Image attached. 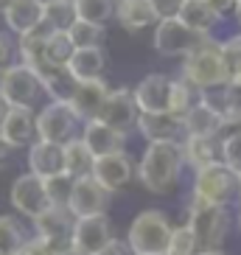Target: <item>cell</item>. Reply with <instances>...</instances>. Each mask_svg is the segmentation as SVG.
<instances>
[{"mask_svg": "<svg viewBox=\"0 0 241 255\" xmlns=\"http://www.w3.org/2000/svg\"><path fill=\"white\" fill-rule=\"evenodd\" d=\"M182 171H185V157H182V143L171 140H154L146 143L140 151V160L135 163V177L149 194L168 196L180 185Z\"/></svg>", "mask_w": 241, "mask_h": 255, "instance_id": "cell-1", "label": "cell"}, {"mask_svg": "<svg viewBox=\"0 0 241 255\" xmlns=\"http://www.w3.org/2000/svg\"><path fill=\"white\" fill-rule=\"evenodd\" d=\"M171 227L174 225L166 210L157 208L140 210L126 230V244L132 250V255H166Z\"/></svg>", "mask_w": 241, "mask_h": 255, "instance_id": "cell-2", "label": "cell"}, {"mask_svg": "<svg viewBox=\"0 0 241 255\" xmlns=\"http://www.w3.org/2000/svg\"><path fill=\"white\" fill-rule=\"evenodd\" d=\"M230 208L227 205H213L202 202V199H188V219L185 225L194 230L199 250H222L227 233H230Z\"/></svg>", "mask_w": 241, "mask_h": 255, "instance_id": "cell-3", "label": "cell"}, {"mask_svg": "<svg viewBox=\"0 0 241 255\" xmlns=\"http://www.w3.org/2000/svg\"><path fill=\"white\" fill-rule=\"evenodd\" d=\"M180 76L196 93H205V90H211V87H219V84L230 82L225 59H222V53L216 48V39H208L205 45L191 51L188 56H182Z\"/></svg>", "mask_w": 241, "mask_h": 255, "instance_id": "cell-4", "label": "cell"}, {"mask_svg": "<svg viewBox=\"0 0 241 255\" xmlns=\"http://www.w3.org/2000/svg\"><path fill=\"white\" fill-rule=\"evenodd\" d=\"M236 191H239V171L230 168L225 160H216V163L194 171V182H191L194 199L230 208V202H236Z\"/></svg>", "mask_w": 241, "mask_h": 255, "instance_id": "cell-5", "label": "cell"}, {"mask_svg": "<svg viewBox=\"0 0 241 255\" xmlns=\"http://www.w3.org/2000/svg\"><path fill=\"white\" fill-rule=\"evenodd\" d=\"M151 31H154V34H151V48H154L160 56H166V59H182V56H188L191 51H196L199 45H205L208 39H213V37H205L199 31L188 28L180 17L157 20V25Z\"/></svg>", "mask_w": 241, "mask_h": 255, "instance_id": "cell-6", "label": "cell"}, {"mask_svg": "<svg viewBox=\"0 0 241 255\" xmlns=\"http://www.w3.org/2000/svg\"><path fill=\"white\" fill-rule=\"evenodd\" d=\"M0 96L6 98L8 107L37 110L45 90H42V82H39L37 70H31L28 65L17 62V65H8L6 70H0Z\"/></svg>", "mask_w": 241, "mask_h": 255, "instance_id": "cell-7", "label": "cell"}, {"mask_svg": "<svg viewBox=\"0 0 241 255\" xmlns=\"http://www.w3.org/2000/svg\"><path fill=\"white\" fill-rule=\"evenodd\" d=\"M82 118L76 115L70 101H48L37 113V137L51 143H68L70 137H79Z\"/></svg>", "mask_w": 241, "mask_h": 255, "instance_id": "cell-8", "label": "cell"}, {"mask_svg": "<svg viewBox=\"0 0 241 255\" xmlns=\"http://www.w3.org/2000/svg\"><path fill=\"white\" fill-rule=\"evenodd\" d=\"M8 199H11V208L20 213V216L25 219H34L39 216V213H45L48 208H51V194H48V185L42 177H37V174H20L14 182H11V194H8Z\"/></svg>", "mask_w": 241, "mask_h": 255, "instance_id": "cell-9", "label": "cell"}, {"mask_svg": "<svg viewBox=\"0 0 241 255\" xmlns=\"http://www.w3.org/2000/svg\"><path fill=\"white\" fill-rule=\"evenodd\" d=\"M110 191L98 185L90 174L87 177H76L70 182V194H68V210L76 219L82 216H98V213H107L110 210Z\"/></svg>", "mask_w": 241, "mask_h": 255, "instance_id": "cell-10", "label": "cell"}, {"mask_svg": "<svg viewBox=\"0 0 241 255\" xmlns=\"http://www.w3.org/2000/svg\"><path fill=\"white\" fill-rule=\"evenodd\" d=\"M90 177L98 185L110 191V194H118L129 182L135 180V163L126 151H113V154H101V157L93 160V171Z\"/></svg>", "mask_w": 241, "mask_h": 255, "instance_id": "cell-11", "label": "cell"}, {"mask_svg": "<svg viewBox=\"0 0 241 255\" xmlns=\"http://www.w3.org/2000/svg\"><path fill=\"white\" fill-rule=\"evenodd\" d=\"M137 115H140V110H137V101L132 96V87H110V96H107L98 118L129 135L137 124Z\"/></svg>", "mask_w": 241, "mask_h": 255, "instance_id": "cell-12", "label": "cell"}, {"mask_svg": "<svg viewBox=\"0 0 241 255\" xmlns=\"http://www.w3.org/2000/svg\"><path fill=\"white\" fill-rule=\"evenodd\" d=\"M73 225L76 216L68 210V205H51L45 213H39L34 219V230H37L39 239H45L53 250H62L70 244V236H73Z\"/></svg>", "mask_w": 241, "mask_h": 255, "instance_id": "cell-13", "label": "cell"}, {"mask_svg": "<svg viewBox=\"0 0 241 255\" xmlns=\"http://www.w3.org/2000/svg\"><path fill=\"white\" fill-rule=\"evenodd\" d=\"M171 82L174 76L168 73H149L132 87V96L137 101L140 113H168L171 101Z\"/></svg>", "mask_w": 241, "mask_h": 255, "instance_id": "cell-14", "label": "cell"}, {"mask_svg": "<svg viewBox=\"0 0 241 255\" xmlns=\"http://www.w3.org/2000/svg\"><path fill=\"white\" fill-rule=\"evenodd\" d=\"M0 137L11 149H28L37 140V113L25 107H8L0 121Z\"/></svg>", "mask_w": 241, "mask_h": 255, "instance_id": "cell-15", "label": "cell"}, {"mask_svg": "<svg viewBox=\"0 0 241 255\" xmlns=\"http://www.w3.org/2000/svg\"><path fill=\"white\" fill-rule=\"evenodd\" d=\"M113 239V225H110V216L107 213H98V216H82L76 219L73 225V236H70V244L76 250H82L84 255H96L98 250L110 244Z\"/></svg>", "mask_w": 241, "mask_h": 255, "instance_id": "cell-16", "label": "cell"}, {"mask_svg": "<svg viewBox=\"0 0 241 255\" xmlns=\"http://www.w3.org/2000/svg\"><path fill=\"white\" fill-rule=\"evenodd\" d=\"M135 132L146 143H154V140L182 143L185 140L182 118L180 115H171V113H140L137 115V124H135Z\"/></svg>", "mask_w": 241, "mask_h": 255, "instance_id": "cell-17", "label": "cell"}, {"mask_svg": "<svg viewBox=\"0 0 241 255\" xmlns=\"http://www.w3.org/2000/svg\"><path fill=\"white\" fill-rule=\"evenodd\" d=\"M79 137H82L84 146L93 151V157H101V154H113V151L126 149V132H120V129L104 124L101 118L84 121Z\"/></svg>", "mask_w": 241, "mask_h": 255, "instance_id": "cell-18", "label": "cell"}, {"mask_svg": "<svg viewBox=\"0 0 241 255\" xmlns=\"http://www.w3.org/2000/svg\"><path fill=\"white\" fill-rule=\"evenodd\" d=\"M28 171L42 177V180L65 174V149H62V143L39 140L37 137L28 146Z\"/></svg>", "mask_w": 241, "mask_h": 255, "instance_id": "cell-19", "label": "cell"}, {"mask_svg": "<svg viewBox=\"0 0 241 255\" xmlns=\"http://www.w3.org/2000/svg\"><path fill=\"white\" fill-rule=\"evenodd\" d=\"M182 127H185V135H202V137H216L227 129L225 118H222L202 96H196V101L185 110Z\"/></svg>", "mask_w": 241, "mask_h": 255, "instance_id": "cell-20", "label": "cell"}, {"mask_svg": "<svg viewBox=\"0 0 241 255\" xmlns=\"http://www.w3.org/2000/svg\"><path fill=\"white\" fill-rule=\"evenodd\" d=\"M107 96H110V82H107L104 76L101 79H90V82H79L73 98H70V107L76 110V115L84 124V121H90V118H98Z\"/></svg>", "mask_w": 241, "mask_h": 255, "instance_id": "cell-21", "label": "cell"}, {"mask_svg": "<svg viewBox=\"0 0 241 255\" xmlns=\"http://www.w3.org/2000/svg\"><path fill=\"white\" fill-rule=\"evenodd\" d=\"M113 20L126 34H143V31L157 25V14H154L149 0H118Z\"/></svg>", "mask_w": 241, "mask_h": 255, "instance_id": "cell-22", "label": "cell"}, {"mask_svg": "<svg viewBox=\"0 0 241 255\" xmlns=\"http://www.w3.org/2000/svg\"><path fill=\"white\" fill-rule=\"evenodd\" d=\"M199 96H202L205 101H208V104L225 118L227 129L241 127V87L239 84L225 82V84H219V87H211V90L199 93Z\"/></svg>", "mask_w": 241, "mask_h": 255, "instance_id": "cell-23", "label": "cell"}, {"mask_svg": "<svg viewBox=\"0 0 241 255\" xmlns=\"http://www.w3.org/2000/svg\"><path fill=\"white\" fill-rule=\"evenodd\" d=\"M42 82V90L51 101H70L76 93V79L68 70V65H51V62H42L39 68H34Z\"/></svg>", "mask_w": 241, "mask_h": 255, "instance_id": "cell-24", "label": "cell"}, {"mask_svg": "<svg viewBox=\"0 0 241 255\" xmlns=\"http://www.w3.org/2000/svg\"><path fill=\"white\" fill-rule=\"evenodd\" d=\"M42 17H45V6L39 0H14L3 11V20H6L8 31L17 34V37H23L28 31H37L42 25Z\"/></svg>", "mask_w": 241, "mask_h": 255, "instance_id": "cell-25", "label": "cell"}, {"mask_svg": "<svg viewBox=\"0 0 241 255\" xmlns=\"http://www.w3.org/2000/svg\"><path fill=\"white\" fill-rule=\"evenodd\" d=\"M68 70L73 73L76 82H90V79H101L107 73V53L101 45L90 48H76L73 56L68 59Z\"/></svg>", "mask_w": 241, "mask_h": 255, "instance_id": "cell-26", "label": "cell"}, {"mask_svg": "<svg viewBox=\"0 0 241 255\" xmlns=\"http://www.w3.org/2000/svg\"><path fill=\"white\" fill-rule=\"evenodd\" d=\"M182 157L188 168H202L216 160H222V135L216 137H202V135H185L182 140Z\"/></svg>", "mask_w": 241, "mask_h": 255, "instance_id": "cell-27", "label": "cell"}, {"mask_svg": "<svg viewBox=\"0 0 241 255\" xmlns=\"http://www.w3.org/2000/svg\"><path fill=\"white\" fill-rule=\"evenodd\" d=\"M177 17H180L188 28L199 31V34H205V37H213V31L225 23V20H222V17H219L205 0H185Z\"/></svg>", "mask_w": 241, "mask_h": 255, "instance_id": "cell-28", "label": "cell"}, {"mask_svg": "<svg viewBox=\"0 0 241 255\" xmlns=\"http://www.w3.org/2000/svg\"><path fill=\"white\" fill-rule=\"evenodd\" d=\"M62 149H65V174H68L70 180L76 177H87L93 171V151L84 146L82 137H70L68 143H62Z\"/></svg>", "mask_w": 241, "mask_h": 255, "instance_id": "cell-29", "label": "cell"}, {"mask_svg": "<svg viewBox=\"0 0 241 255\" xmlns=\"http://www.w3.org/2000/svg\"><path fill=\"white\" fill-rule=\"evenodd\" d=\"M115 3H118V0H73L76 20L107 25L115 17Z\"/></svg>", "mask_w": 241, "mask_h": 255, "instance_id": "cell-30", "label": "cell"}, {"mask_svg": "<svg viewBox=\"0 0 241 255\" xmlns=\"http://www.w3.org/2000/svg\"><path fill=\"white\" fill-rule=\"evenodd\" d=\"M76 45L68 37V31H48L45 34V62L51 65H68Z\"/></svg>", "mask_w": 241, "mask_h": 255, "instance_id": "cell-31", "label": "cell"}, {"mask_svg": "<svg viewBox=\"0 0 241 255\" xmlns=\"http://www.w3.org/2000/svg\"><path fill=\"white\" fill-rule=\"evenodd\" d=\"M68 37L73 39L76 48H90V45H101L107 37V25L98 23H87V20H73L68 25Z\"/></svg>", "mask_w": 241, "mask_h": 255, "instance_id": "cell-32", "label": "cell"}, {"mask_svg": "<svg viewBox=\"0 0 241 255\" xmlns=\"http://www.w3.org/2000/svg\"><path fill=\"white\" fill-rule=\"evenodd\" d=\"M25 239L28 236L14 216H0V255H17Z\"/></svg>", "mask_w": 241, "mask_h": 255, "instance_id": "cell-33", "label": "cell"}, {"mask_svg": "<svg viewBox=\"0 0 241 255\" xmlns=\"http://www.w3.org/2000/svg\"><path fill=\"white\" fill-rule=\"evenodd\" d=\"M76 20L73 11V0H53L45 6V17H42V25H48L51 31H68V25Z\"/></svg>", "mask_w": 241, "mask_h": 255, "instance_id": "cell-34", "label": "cell"}, {"mask_svg": "<svg viewBox=\"0 0 241 255\" xmlns=\"http://www.w3.org/2000/svg\"><path fill=\"white\" fill-rule=\"evenodd\" d=\"M216 48L225 59V68H227V76L236 79L241 73V31L236 34H227L225 39H216Z\"/></svg>", "mask_w": 241, "mask_h": 255, "instance_id": "cell-35", "label": "cell"}, {"mask_svg": "<svg viewBox=\"0 0 241 255\" xmlns=\"http://www.w3.org/2000/svg\"><path fill=\"white\" fill-rule=\"evenodd\" d=\"M199 253V241H196L194 230L188 225H177L171 227V236H168V247L166 255H196Z\"/></svg>", "mask_w": 241, "mask_h": 255, "instance_id": "cell-36", "label": "cell"}, {"mask_svg": "<svg viewBox=\"0 0 241 255\" xmlns=\"http://www.w3.org/2000/svg\"><path fill=\"white\" fill-rule=\"evenodd\" d=\"M196 96L199 93L191 87L182 76H174V82H171V101H168V113L171 115H185V110H188L191 104L196 101Z\"/></svg>", "mask_w": 241, "mask_h": 255, "instance_id": "cell-37", "label": "cell"}, {"mask_svg": "<svg viewBox=\"0 0 241 255\" xmlns=\"http://www.w3.org/2000/svg\"><path fill=\"white\" fill-rule=\"evenodd\" d=\"M222 160L241 174V127L222 135Z\"/></svg>", "mask_w": 241, "mask_h": 255, "instance_id": "cell-38", "label": "cell"}, {"mask_svg": "<svg viewBox=\"0 0 241 255\" xmlns=\"http://www.w3.org/2000/svg\"><path fill=\"white\" fill-rule=\"evenodd\" d=\"M70 182H73V180H70L68 174H59V177H51V180H45L48 194H51V202H53V205H65V202H68Z\"/></svg>", "mask_w": 241, "mask_h": 255, "instance_id": "cell-39", "label": "cell"}, {"mask_svg": "<svg viewBox=\"0 0 241 255\" xmlns=\"http://www.w3.org/2000/svg\"><path fill=\"white\" fill-rule=\"evenodd\" d=\"M14 53H17V42L11 39L8 31H0V70L14 65Z\"/></svg>", "mask_w": 241, "mask_h": 255, "instance_id": "cell-40", "label": "cell"}, {"mask_svg": "<svg viewBox=\"0 0 241 255\" xmlns=\"http://www.w3.org/2000/svg\"><path fill=\"white\" fill-rule=\"evenodd\" d=\"M151 8H154V14H157V20H166V17H177L180 14V8L185 0H149Z\"/></svg>", "mask_w": 241, "mask_h": 255, "instance_id": "cell-41", "label": "cell"}, {"mask_svg": "<svg viewBox=\"0 0 241 255\" xmlns=\"http://www.w3.org/2000/svg\"><path fill=\"white\" fill-rule=\"evenodd\" d=\"M53 253H56V250H53L45 239L34 236V239H25V244L20 247V253H17V255H53Z\"/></svg>", "mask_w": 241, "mask_h": 255, "instance_id": "cell-42", "label": "cell"}, {"mask_svg": "<svg viewBox=\"0 0 241 255\" xmlns=\"http://www.w3.org/2000/svg\"><path fill=\"white\" fill-rule=\"evenodd\" d=\"M96 255H132V250H129V244H126V239L120 241V239H110V244H104V247L98 250Z\"/></svg>", "mask_w": 241, "mask_h": 255, "instance_id": "cell-43", "label": "cell"}, {"mask_svg": "<svg viewBox=\"0 0 241 255\" xmlns=\"http://www.w3.org/2000/svg\"><path fill=\"white\" fill-rule=\"evenodd\" d=\"M205 3H208V6H211L213 11L222 17V20H227V17H233L236 3H239V0H205Z\"/></svg>", "mask_w": 241, "mask_h": 255, "instance_id": "cell-44", "label": "cell"}, {"mask_svg": "<svg viewBox=\"0 0 241 255\" xmlns=\"http://www.w3.org/2000/svg\"><path fill=\"white\" fill-rule=\"evenodd\" d=\"M11 154H14V149H11V146H8L3 137H0V171H3L8 163H11Z\"/></svg>", "mask_w": 241, "mask_h": 255, "instance_id": "cell-45", "label": "cell"}, {"mask_svg": "<svg viewBox=\"0 0 241 255\" xmlns=\"http://www.w3.org/2000/svg\"><path fill=\"white\" fill-rule=\"evenodd\" d=\"M53 255H84V253H82V250H76L73 244H68V247L56 250V253H53Z\"/></svg>", "mask_w": 241, "mask_h": 255, "instance_id": "cell-46", "label": "cell"}, {"mask_svg": "<svg viewBox=\"0 0 241 255\" xmlns=\"http://www.w3.org/2000/svg\"><path fill=\"white\" fill-rule=\"evenodd\" d=\"M233 20H236V28L241 31V0L236 3V11H233Z\"/></svg>", "mask_w": 241, "mask_h": 255, "instance_id": "cell-47", "label": "cell"}, {"mask_svg": "<svg viewBox=\"0 0 241 255\" xmlns=\"http://www.w3.org/2000/svg\"><path fill=\"white\" fill-rule=\"evenodd\" d=\"M6 110H8V104H6V98L0 96V121H3V115H6Z\"/></svg>", "mask_w": 241, "mask_h": 255, "instance_id": "cell-48", "label": "cell"}, {"mask_svg": "<svg viewBox=\"0 0 241 255\" xmlns=\"http://www.w3.org/2000/svg\"><path fill=\"white\" fill-rule=\"evenodd\" d=\"M196 255H225V253H222V250H199Z\"/></svg>", "mask_w": 241, "mask_h": 255, "instance_id": "cell-49", "label": "cell"}, {"mask_svg": "<svg viewBox=\"0 0 241 255\" xmlns=\"http://www.w3.org/2000/svg\"><path fill=\"white\" fill-rule=\"evenodd\" d=\"M11 3H14V0H0V14H3V11H6V8L11 6Z\"/></svg>", "mask_w": 241, "mask_h": 255, "instance_id": "cell-50", "label": "cell"}, {"mask_svg": "<svg viewBox=\"0 0 241 255\" xmlns=\"http://www.w3.org/2000/svg\"><path fill=\"white\" fill-rule=\"evenodd\" d=\"M236 222H239V230H241V199H239V210H236Z\"/></svg>", "mask_w": 241, "mask_h": 255, "instance_id": "cell-51", "label": "cell"}, {"mask_svg": "<svg viewBox=\"0 0 241 255\" xmlns=\"http://www.w3.org/2000/svg\"><path fill=\"white\" fill-rule=\"evenodd\" d=\"M241 199V174H239V191H236V202Z\"/></svg>", "mask_w": 241, "mask_h": 255, "instance_id": "cell-52", "label": "cell"}, {"mask_svg": "<svg viewBox=\"0 0 241 255\" xmlns=\"http://www.w3.org/2000/svg\"><path fill=\"white\" fill-rule=\"evenodd\" d=\"M230 82H233V84H239V87H241V73L236 76V79H230Z\"/></svg>", "mask_w": 241, "mask_h": 255, "instance_id": "cell-53", "label": "cell"}, {"mask_svg": "<svg viewBox=\"0 0 241 255\" xmlns=\"http://www.w3.org/2000/svg\"><path fill=\"white\" fill-rule=\"evenodd\" d=\"M39 3H42V6H48V3H53V0H39Z\"/></svg>", "mask_w": 241, "mask_h": 255, "instance_id": "cell-54", "label": "cell"}]
</instances>
